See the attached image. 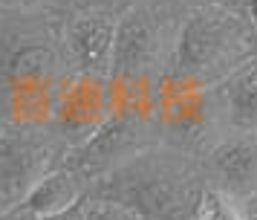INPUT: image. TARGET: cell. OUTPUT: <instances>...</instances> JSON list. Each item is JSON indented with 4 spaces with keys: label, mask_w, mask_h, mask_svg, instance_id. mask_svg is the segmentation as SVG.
<instances>
[{
    "label": "cell",
    "mask_w": 257,
    "mask_h": 220,
    "mask_svg": "<svg viewBox=\"0 0 257 220\" xmlns=\"http://www.w3.org/2000/svg\"><path fill=\"white\" fill-rule=\"evenodd\" d=\"M0 23V125H49L64 79L72 72L64 21L52 12H18Z\"/></svg>",
    "instance_id": "1"
},
{
    "label": "cell",
    "mask_w": 257,
    "mask_h": 220,
    "mask_svg": "<svg viewBox=\"0 0 257 220\" xmlns=\"http://www.w3.org/2000/svg\"><path fill=\"white\" fill-rule=\"evenodd\" d=\"M214 191L205 157L162 142L98 177L90 197L127 203L148 220H199Z\"/></svg>",
    "instance_id": "2"
},
{
    "label": "cell",
    "mask_w": 257,
    "mask_h": 220,
    "mask_svg": "<svg viewBox=\"0 0 257 220\" xmlns=\"http://www.w3.org/2000/svg\"><path fill=\"white\" fill-rule=\"evenodd\" d=\"M251 58H257V26L243 0H214L185 12L168 72L217 87Z\"/></svg>",
    "instance_id": "3"
},
{
    "label": "cell",
    "mask_w": 257,
    "mask_h": 220,
    "mask_svg": "<svg viewBox=\"0 0 257 220\" xmlns=\"http://www.w3.org/2000/svg\"><path fill=\"white\" fill-rule=\"evenodd\" d=\"M156 125L162 130L165 145L191 151L199 157H205L220 139L231 133L220 84L205 87L197 81L176 79L171 72H165L159 84Z\"/></svg>",
    "instance_id": "4"
},
{
    "label": "cell",
    "mask_w": 257,
    "mask_h": 220,
    "mask_svg": "<svg viewBox=\"0 0 257 220\" xmlns=\"http://www.w3.org/2000/svg\"><path fill=\"white\" fill-rule=\"evenodd\" d=\"M182 18L162 3H130L118 15L110 79H162L176 52Z\"/></svg>",
    "instance_id": "5"
},
{
    "label": "cell",
    "mask_w": 257,
    "mask_h": 220,
    "mask_svg": "<svg viewBox=\"0 0 257 220\" xmlns=\"http://www.w3.org/2000/svg\"><path fill=\"white\" fill-rule=\"evenodd\" d=\"M70 154L72 148L52 125H0V217L18 211Z\"/></svg>",
    "instance_id": "6"
},
{
    "label": "cell",
    "mask_w": 257,
    "mask_h": 220,
    "mask_svg": "<svg viewBox=\"0 0 257 220\" xmlns=\"http://www.w3.org/2000/svg\"><path fill=\"white\" fill-rule=\"evenodd\" d=\"M110 119V79L70 72L58 90L52 110V130L72 151L87 145Z\"/></svg>",
    "instance_id": "7"
},
{
    "label": "cell",
    "mask_w": 257,
    "mask_h": 220,
    "mask_svg": "<svg viewBox=\"0 0 257 220\" xmlns=\"http://www.w3.org/2000/svg\"><path fill=\"white\" fill-rule=\"evenodd\" d=\"M118 15L110 6H84L67 15L64 21V49L72 72H87L110 79L116 61Z\"/></svg>",
    "instance_id": "8"
},
{
    "label": "cell",
    "mask_w": 257,
    "mask_h": 220,
    "mask_svg": "<svg viewBox=\"0 0 257 220\" xmlns=\"http://www.w3.org/2000/svg\"><path fill=\"white\" fill-rule=\"evenodd\" d=\"M211 183L237 203L257 194V133H228L205 154Z\"/></svg>",
    "instance_id": "9"
},
{
    "label": "cell",
    "mask_w": 257,
    "mask_h": 220,
    "mask_svg": "<svg viewBox=\"0 0 257 220\" xmlns=\"http://www.w3.org/2000/svg\"><path fill=\"white\" fill-rule=\"evenodd\" d=\"M90 191H93V180L72 162H64L35 185V191L26 197L21 208L32 217H61L81 208L90 200Z\"/></svg>",
    "instance_id": "10"
},
{
    "label": "cell",
    "mask_w": 257,
    "mask_h": 220,
    "mask_svg": "<svg viewBox=\"0 0 257 220\" xmlns=\"http://www.w3.org/2000/svg\"><path fill=\"white\" fill-rule=\"evenodd\" d=\"M225 119L231 133H257V58L220 84Z\"/></svg>",
    "instance_id": "11"
},
{
    "label": "cell",
    "mask_w": 257,
    "mask_h": 220,
    "mask_svg": "<svg viewBox=\"0 0 257 220\" xmlns=\"http://www.w3.org/2000/svg\"><path fill=\"white\" fill-rule=\"evenodd\" d=\"M81 220H148L139 214L136 208L118 200H107V197H90L81 206Z\"/></svg>",
    "instance_id": "12"
},
{
    "label": "cell",
    "mask_w": 257,
    "mask_h": 220,
    "mask_svg": "<svg viewBox=\"0 0 257 220\" xmlns=\"http://www.w3.org/2000/svg\"><path fill=\"white\" fill-rule=\"evenodd\" d=\"M199 220H248V217H245L243 206H240L234 197L214 191V197H211L208 208H205V214H202Z\"/></svg>",
    "instance_id": "13"
},
{
    "label": "cell",
    "mask_w": 257,
    "mask_h": 220,
    "mask_svg": "<svg viewBox=\"0 0 257 220\" xmlns=\"http://www.w3.org/2000/svg\"><path fill=\"white\" fill-rule=\"evenodd\" d=\"M47 0H0V12H41Z\"/></svg>",
    "instance_id": "14"
},
{
    "label": "cell",
    "mask_w": 257,
    "mask_h": 220,
    "mask_svg": "<svg viewBox=\"0 0 257 220\" xmlns=\"http://www.w3.org/2000/svg\"><path fill=\"white\" fill-rule=\"evenodd\" d=\"M0 220H81V208H75L70 214H61V217H32V214H26L24 208H18L12 214H3Z\"/></svg>",
    "instance_id": "15"
},
{
    "label": "cell",
    "mask_w": 257,
    "mask_h": 220,
    "mask_svg": "<svg viewBox=\"0 0 257 220\" xmlns=\"http://www.w3.org/2000/svg\"><path fill=\"white\" fill-rule=\"evenodd\" d=\"M240 206H243V211H245V217L248 220H257V194H251L248 200H243Z\"/></svg>",
    "instance_id": "16"
},
{
    "label": "cell",
    "mask_w": 257,
    "mask_h": 220,
    "mask_svg": "<svg viewBox=\"0 0 257 220\" xmlns=\"http://www.w3.org/2000/svg\"><path fill=\"white\" fill-rule=\"evenodd\" d=\"M243 6H245V12H248V18H251L254 26H257V0H243Z\"/></svg>",
    "instance_id": "17"
},
{
    "label": "cell",
    "mask_w": 257,
    "mask_h": 220,
    "mask_svg": "<svg viewBox=\"0 0 257 220\" xmlns=\"http://www.w3.org/2000/svg\"><path fill=\"white\" fill-rule=\"evenodd\" d=\"M197 3H214V0H197Z\"/></svg>",
    "instance_id": "18"
}]
</instances>
